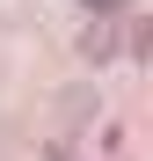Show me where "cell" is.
Segmentation results:
<instances>
[{"label": "cell", "mask_w": 153, "mask_h": 161, "mask_svg": "<svg viewBox=\"0 0 153 161\" xmlns=\"http://www.w3.org/2000/svg\"><path fill=\"white\" fill-rule=\"evenodd\" d=\"M117 37H124V22L117 15H102V22H88V30H80V59H117Z\"/></svg>", "instance_id": "1"}]
</instances>
